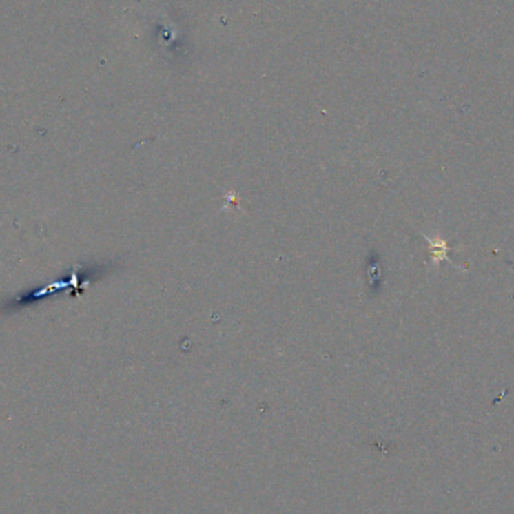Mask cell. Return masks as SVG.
<instances>
[{
    "label": "cell",
    "instance_id": "6da1fadb",
    "mask_svg": "<svg viewBox=\"0 0 514 514\" xmlns=\"http://www.w3.org/2000/svg\"><path fill=\"white\" fill-rule=\"evenodd\" d=\"M426 239L430 244L429 247H430V253H432V263L438 265L439 262H442V260H449L451 263L450 257H449V251L451 250V247L446 244V241H444L442 238L430 239L429 236H426Z\"/></svg>",
    "mask_w": 514,
    "mask_h": 514
}]
</instances>
